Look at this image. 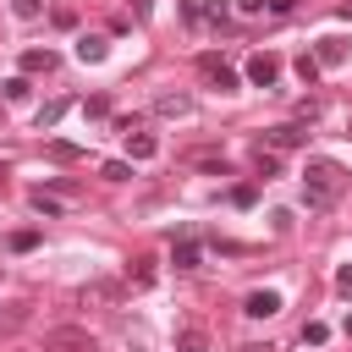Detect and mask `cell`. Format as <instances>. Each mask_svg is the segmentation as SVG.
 Returning a JSON list of instances; mask_svg holds the SVG:
<instances>
[{
	"instance_id": "4fadbf2b",
	"label": "cell",
	"mask_w": 352,
	"mask_h": 352,
	"mask_svg": "<svg viewBox=\"0 0 352 352\" xmlns=\"http://www.w3.org/2000/svg\"><path fill=\"white\" fill-rule=\"evenodd\" d=\"M55 66H60L55 50H28V55H22V72H55Z\"/></svg>"
},
{
	"instance_id": "e0dca14e",
	"label": "cell",
	"mask_w": 352,
	"mask_h": 352,
	"mask_svg": "<svg viewBox=\"0 0 352 352\" xmlns=\"http://www.w3.org/2000/svg\"><path fill=\"white\" fill-rule=\"evenodd\" d=\"M0 94H6L11 104H22V99H28L33 88H28V77H6V82H0Z\"/></svg>"
},
{
	"instance_id": "7a4b0ae2",
	"label": "cell",
	"mask_w": 352,
	"mask_h": 352,
	"mask_svg": "<svg viewBox=\"0 0 352 352\" xmlns=\"http://www.w3.org/2000/svg\"><path fill=\"white\" fill-rule=\"evenodd\" d=\"M99 341H94V330H82V324H55V330H44V352H94Z\"/></svg>"
},
{
	"instance_id": "d4e9b609",
	"label": "cell",
	"mask_w": 352,
	"mask_h": 352,
	"mask_svg": "<svg viewBox=\"0 0 352 352\" xmlns=\"http://www.w3.org/2000/svg\"><path fill=\"white\" fill-rule=\"evenodd\" d=\"M11 11H16V16H22V22H33V16H38V11H44V0H11Z\"/></svg>"
},
{
	"instance_id": "277c9868",
	"label": "cell",
	"mask_w": 352,
	"mask_h": 352,
	"mask_svg": "<svg viewBox=\"0 0 352 352\" xmlns=\"http://www.w3.org/2000/svg\"><path fill=\"white\" fill-rule=\"evenodd\" d=\"M198 77H204V82H214L220 94H231V88H236V72H231L220 55H198Z\"/></svg>"
},
{
	"instance_id": "5b68a950",
	"label": "cell",
	"mask_w": 352,
	"mask_h": 352,
	"mask_svg": "<svg viewBox=\"0 0 352 352\" xmlns=\"http://www.w3.org/2000/svg\"><path fill=\"white\" fill-rule=\"evenodd\" d=\"M346 55H352V38H341V33H324V38L314 44V60H319V66H341Z\"/></svg>"
},
{
	"instance_id": "4dcf8cb0",
	"label": "cell",
	"mask_w": 352,
	"mask_h": 352,
	"mask_svg": "<svg viewBox=\"0 0 352 352\" xmlns=\"http://www.w3.org/2000/svg\"><path fill=\"white\" fill-rule=\"evenodd\" d=\"M0 182H6V165H0Z\"/></svg>"
},
{
	"instance_id": "6da1fadb",
	"label": "cell",
	"mask_w": 352,
	"mask_h": 352,
	"mask_svg": "<svg viewBox=\"0 0 352 352\" xmlns=\"http://www.w3.org/2000/svg\"><path fill=\"white\" fill-rule=\"evenodd\" d=\"M341 187H346V170L336 160H308V170H302V204L308 209H330L341 198Z\"/></svg>"
},
{
	"instance_id": "d6986e66",
	"label": "cell",
	"mask_w": 352,
	"mask_h": 352,
	"mask_svg": "<svg viewBox=\"0 0 352 352\" xmlns=\"http://www.w3.org/2000/svg\"><path fill=\"white\" fill-rule=\"evenodd\" d=\"M33 209H38V214H60V198L44 192V187H33Z\"/></svg>"
},
{
	"instance_id": "f1b7e54d",
	"label": "cell",
	"mask_w": 352,
	"mask_h": 352,
	"mask_svg": "<svg viewBox=\"0 0 352 352\" xmlns=\"http://www.w3.org/2000/svg\"><path fill=\"white\" fill-rule=\"evenodd\" d=\"M292 6H297V0H270V6H264V11H275V16H286V11H292Z\"/></svg>"
},
{
	"instance_id": "5bb4252c",
	"label": "cell",
	"mask_w": 352,
	"mask_h": 352,
	"mask_svg": "<svg viewBox=\"0 0 352 352\" xmlns=\"http://www.w3.org/2000/svg\"><path fill=\"white\" fill-rule=\"evenodd\" d=\"M154 110H160V116H187V110H192V99H187V94H160V99H154Z\"/></svg>"
},
{
	"instance_id": "ac0fdd59",
	"label": "cell",
	"mask_w": 352,
	"mask_h": 352,
	"mask_svg": "<svg viewBox=\"0 0 352 352\" xmlns=\"http://www.w3.org/2000/svg\"><path fill=\"white\" fill-rule=\"evenodd\" d=\"M82 116H88V121H104V116H110V99H104V94L82 99Z\"/></svg>"
},
{
	"instance_id": "7402d4cb",
	"label": "cell",
	"mask_w": 352,
	"mask_h": 352,
	"mask_svg": "<svg viewBox=\"0 0 352 352\" xmlns=\"http://www.w3.org/2000/svg\"><path fill=\"white\" fill-rule=\"evenodd\" d=\"M253 198H258V187H253V182H242V187H231V204H236V209H253Z\"/></svg>"
},
{
	"instance_id": "3957f363",
	"label": "cell",
	"mask_w": 352,
	"mask_h": 352,
	"mask_svg": "<svg viewBox=\"0 0 352 352\" xmlns=\"http://www.w3.org/2000/svg\"><path fill=\"white\" fill-rule=\"evenodd\" d=\"M302 143H308V121H280V126L264 132V148H275V154L280 148H302Z\"/></svg>"
},
{
	"instance_id": "2e32d148",
	"label": "cell",
	"mask_w": 352,
	"mask_h": 352,
	"mask_svg": "<svg viewBox=\"0 0 352 352\" xmlns=\"http://www.w3.org/2000/svg\"><path fill=\"white\" fill-rule=\"evenodd\" d=\"M253 165H258V176H264V182H270V176H280V154H275V148H264V143H258Z\"/></svg>"
},
{
	"instance_id": "7c38bea8",
	"label": "cell",
	"mask_w": 352,
	"mask_h": 352,
	"mask_svg": "<svg viewBox=\"0 0 352 352\" xmlns=\"http://www.w3.org/2000/svg\"><path fill=\"white\" fill-rule=\"evenodd\" d=\"M170 264H176V270H198V236H176Z\"/></svg>"
},
{
	"instance_id": "484cf974",
	"label": "cell",
	"mask_w": 352,
	"mask_h": 352,
	"mask_svg": "<svg viewBox=\"0 0 352 352\" xmlns=\"http://www.w3.org/2000/svg\"><path fill=\"white\" fill-rule=\"evenodd\" d=\"M11 248H16V253H28V248H38V231H11Z\"/></svg>"
},
{
	"instance_id": "ffe728a7",
	"label": "cell",
	"mask_w": 352,
	"mask_h": 352,
	"mask_svg": "<svg viewBox=\"0 0 352 352\" xmlns=\"http://www.w3.org/2000/svg\"><path fill=\"white\" fill-rule=\"evenodd\" d=\"M324 336H330V324H319V319L302 324V346H324Z\"/></svg>"
},
{
	"instance_id": "603a6c76",
	"label": "cell",
	"mask_w": 352,
	"mask_h": 352,
	"mask_svg": "<svg viewBox=\"0 0 352 352\" xmlns=\"http://www.w3.org/2000/svg\"><path fill=\"white\" fill-rule=\"evenodd\" d=\"M99 176H104V182H126V176H132V165H126V160H110Z\"/></svg>"
},
{
	"instance_id": "4316f807",
	"label": "cell",
	"mask_w": 352,
	"mask_h": 352,
	"mask_svg": "<svg viewBox=\"0 0 352 352\" xmlns=\"http://www.w3.org/2000/svg\"><path fill=\"white\" fill-rule=\"evenodd\" d=\"M50 154H55V160H77L82 148H77V143H50Z\"/></svg>"
},
{
	"instance_id": "52a82bcc",
	"label": "cell",
	"mask_w": 352,
	"mask_h": 352,
	"mask_svg": "<svg viewBox=\"0 0 352 352\" xmlns=\"http://www.w3.org/2000/svg\"><path fill=\"white\" fill-rule=\"evenodd\" d=\"M275 77H280V60L275 55H253L248 60V82L253 88H275Z\"/></svg>"
},
{
	"instance_id": "44dd1931",
	"label": "cell",
	"mask_w": 352,
	"mask_h": 352,
	"mask_svg": "<svg viewBox=\"0 0 352 352\" xmlns=\"http://www.w3.org/2000/svg\"><path fill=\"white\" fill-rule=\"evenodd\" d=\"M297 77L314 88V82H319V60H314V55H297Z\"/></svg>"
},
{
	"instance_id": "ba28073f",
	"label": "cell",
	"mask_w": 352,
	"mask_h": 352,
	"mask_svg": "<svg viewBox=\"0 0 352 352\" xmlns=\"http://www.w3.org/2000/svg\"><path fill=\"white\" fill-rule=\"evenodd\" d=\"M154 154H160V138L143 132V126H132L126 132V160H154Z\"/></svg>"
},
{
	"instance_id": "9c48e42d",
	"label": "cell",
	"mask_w": 352,
	"mask_h": 352,
	"mask_svg": "<svg viewBox=\"0 0 352 352\" xmlns=\"http://www.w3.org/2000/svg\"><path fill=\"white\" fill-rule=\"evenodd\" d=\"M187 165H198V170H209V176H231V160H226V154H214V148H192V154H187Z\"/></svg>"
},
{
	"instance_id": "cb8c5ba5",
	"label": "cell",
	"mask_w": 352,
	"mask_h": 352,
	"mask_svg": "<svg viewBox=\"0 0 352 352\" xmlns=\"http://www.w3.org/2000/svg\"><path fill=\"white\" fill-rule=\"evenodd\" d=\"M132 280H138V286H154V258H138V264H132Z\"/></svg>"
},
{
	"instance_id": "9a60e30c",
	"label": "cell",
	"mask_w": 352,
	"mask_h": 352,
	"mask_svg": "<svg viewBox=\"0 0 352 352\" xmlns=\"http://www.w3.org/2000/svg\"><path fill=\"white\" fill-rule=\"evenodd\" d=\"M66 110H72V99H50V104L38 110V132H50V126H55V121H60Z\"/></svg>"
},
{
	"instance_id": "f546056e",
	"label": "cell",
	"mask_w": 352,
	"mask_h": 352,
	"mask_svg": "<svg viewBox=\"0 0 352 352\" xmlns=\"http://www.w3.org/2000/svg\"><path fill=\"white\" fill-rule=\"evenodd\" d=\"M236 6H242V11H248V16H253V11H264V6H270V0H236Z\"/></svg>"
},
{
	"instance_id": "83f0119b",
	"label": "cell",
	"mask_w": 352,
	"mask_h": 352,
	"mask_svg": "<svg viewBox=\"0 0 352 352\" xmlns=\"http://www.w3.org/2000/svg\"><path fill=\"white\" fill-rule=\"evenodd\" d=\"M336 286H341V292L352 297V264H341V270H336Z\"/></svg>"
},
{
	"instance_id": "8fae6325",
	"label": "cell",
	"mask_w": 352,
	"mask_h": 352,
	"mask_svg": "<svg viewBox=\"0 0 352 352\" xmlns=\"http://www.w3.org/2000/svg\"><path fill=\"white\" fill-rule=\"evenodd\" d=\"M104 55H110V44H104L99 33H82V38H77V60H82V66H94V60H104Z\"/></svg>"
},
{
	"instance_id": "30bf717a",
	"label": "cell",
	"mask_w": 352,
	"mask_h": 352,
	"mask_svg": "<svg viewBox=\"0 0 352 352\" xmlns=\"http://www.w3.org/2000/svg\"><path fill=\"white\" fill-rule=\"evenodd\" d=\"M176 352H214V346H209V330H204V324H182V330H176Z\"/></svg>"
},
{
	"instance_id": "8992f818",
	"label": "cell",
	"mask_w": 352,
	"mask_h": 352,
	"mask_svg": "<svg viewBox=\"0 0 352 352\" xmlns=\"http://www.w3.org/2000/svg\"><path fill=\"white\" fill-rule=\"evenodd\" d=\"M242 314H248V319H275V314H280V292H270V286H264V292H248V297H242Z\"/></svg>"
}]
</instances>
